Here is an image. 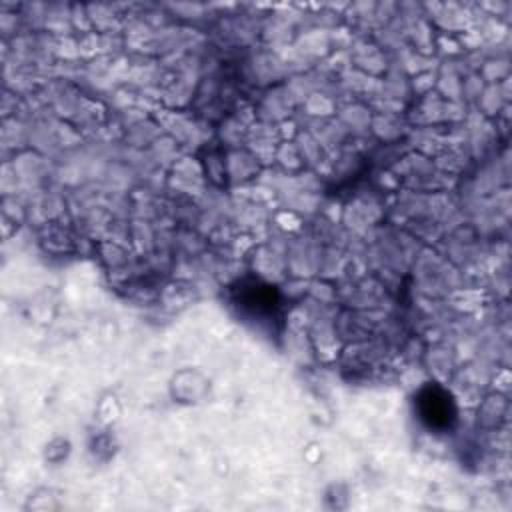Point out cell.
I'll return each mask as SVG.
<instances>
[{
	"label": "cell",
	"instance_id": "1",
	"mask_svg": "<svg viewBox=\"0 0 512 512\" xmlns=\"http://www.w3.org/2000/svg\"><path fill=\"white\" fill-rule=\"evenodd\" d=\"M418 412L422 422L434 430L450 428L456 418V410L448 392L438 386H428L418 394Z\"/></svg>",
	"mask_w": 512,
	"mask_h": 512
}]
</instances>
